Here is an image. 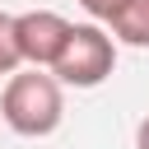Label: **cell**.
Returning <instances> with one entry per match:
<instances>
[{
	"mask_svg": "<svg viewBox=\"0 0 149 149\" xmlns=\"http://www.w3.org/2000/svg\"><path fill=\"white\" fill-rule=\"evenodd\" d=\"M135 149H149V116H144L140 130H135Z\"/></svg>",
	"mask_w": 149,
	"mask_h": 149,
	"instance_id": "obj_7",
	"label": "cell"
},
{
	"mask_svg": "<svg viewBox=\"0 0 149 149\" xmlns=\"http://www.w3.org/2000/svg\"><path fill=\"white\" fill-rule=\"evenodd\" d=\"M23 65V51H19V28H14V14L0 9V74H14Z\"/></svg>",
	"mask_w": 149,
	"mask_h": 149,
	"instance_id": "obj_5",
	"label": "cell"
},
{
	"mask_svg": "<svg viewBox=\"0 0 149 149\" xmlns=\"http://www.w3.org/2000/svg\"><path fill=\"white\" fill-rule=\"evenodd\" d=\"M112 37H121L126 47H149V0H121V9L112 14Z\"/></svg>",
	"mask_w": 149,
	"mask_h": 149,
	"instance_id": "obj_4",
	"label": "cell"
},
{
	"mask_svg": "<svg viewBox=\"0 0 149 149\" xmlns=\"http://www.w3.org/2000/svg\"><path fill=\"white\" fill-rule=\"evenodd\" d=\"M14 28H19V51L33 70H51L56 56L65 51L70 42V19H61L56 9H28V14H14Z\"/></svg>",
	"mask_w": 149,
	"mask_h": 149,
	"instance_id": "obj_3",
	"label": "cell"
},
{
	"mask_svg": "<svg viewBox=\"0 0 149 149\" xmlns=\"http://www.w3.org/2000/svg\"><path fill=\"white\" fill-rule=\"evenodd\" d=\"M0 116H5L9 130L28 135V140L51 135L61 126V116H65V98H61L56 74H42V70L9 74V84L0 93Z\"/></svg>",
	"mask_w": 149,
	"mask_h": 149,
	"instance_id": "obj_1",
	"label": "cell"
},
{
	"mask_svg": "<svg viewBox=\"0 0 149 149\" xmlns=\"http://www.w3.org/2000/svg\"><path fill=\"white\" fill-rule=\"evenodd\" d=\"M79 5H84L93 19H107V23H112V14L121 9V0H79Z\"/></svg>",
	"mask_w": 149,
	"mask_h": 149,
	"instance_id": "obj_6",
	"label": "cell"
},
{
	"mask_svg": "<svg viewBox=\"0 0 149 149\" xmlns=\"http://www.w3.org/2000/svg\"><path fill=\"white\" fill-rule=\"evenodd\" d=\"M112 70H116V42L98 23H74L65 51L51 65L56 84H70V88H98Z\"/></svg>",
	"mask_w": 149,
	"mask_h": 149,
	"instance_id": "obj_2",
	"label": "cell"
}]
</instances>
